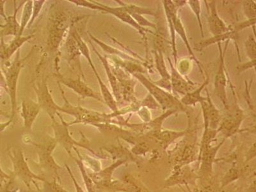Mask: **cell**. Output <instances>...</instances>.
<instances>
[{
    "label": "cell",
    "mask_w": 256,
    "mask_h": 192,
    "mask_svg": "<svg viewBox=\"0 0 256 192\" xmlns=\"http://www.w3.org/2000/svg\"><path fill=\"white\" fill-rule=\"evenodd\" d=\"M31 56V52L24 58H20V50L16 54L14 60L12 63L4 64V67L2 68L6 78V91L10 96L11 102V110H12V118L14 116L17 108V86L18 78L24 64L26 59Z\"/></svg>",
    "instance_id": "obj_1"
},
{
    "label": "cell",
    "mask_w": 256,
    "mask_h": 192,
    "mask_svg": "<svg viewBox=\"0 0 256 192\" xmlns=\"http://www.w3.org/2000/svg\"><path fill=\"white\" fill-rule=\"evenodd\" d=\"M132 75L148 89L150 94L158 102L164 110L169 109H177L178 110L179 109H184V105L180 104V100L174 96L150 82L142 73L134 72Z\"/></svg>",
    "instance_id": "obj_2"
},
{
    "label": "cell",
    "mask_w": 256,
    "mask_h": 192,
    "mask_svg": "<svg viewBox=\"0 0 256 192\" xmlns=\"http://www.w3.org/2000/svg\"><path fill=\"white\" fill-rule=\"evenodd\" d=\"M50 26L48 46L52 51H56L60 46L66 30L72 24H70V16L64 10H56L50 18Z\"/></svg>",
    "instance_id": "obj_3"
},
{
    "label": "cell",
    "mask_w": 256,
    "mask_h": 192,
    "mask_svg": "<svg viewBox=\"0 0 256 192\" xmlns=\"http://www.w3.org/2000/svg\"><path fill=\"white\" fill-rule=\"evenodd\" d=\"M72 4H76V6H84V8L93 9V10H98L104 11V12H108L110 14L116 16L118 19L126 22L130 26L134 27L137 31L143 36L144 38H146V33L147 32L150 33H153L152 32L148 30V29L142 28L138 24H136V20L132 19V18L129 14L126 12L122 6L120 8H110V6H104V4H100L95 1H84V0H70V1Z\"/></svg>",
    "instance_id": "obj_4"
},
{
    "label": "cell",
    "mask_w": 256,
    "mask_h": 192,
    "mask_svg": "<svg viewBox=\"0 0 256 192\" xmlns=\"http://www.w3.org/2000/svg\"><path fill=\"white\" fill-rule=\"evenodd\" d=\"M230 40H226L225 48L222 50V48L221 42L218 43V47L219 52H220V56H219V64L218 70H217L216 74V78H214V92L219 99L221 100L225 108L227 110H228V100L227 97V92H226V86L228 84L227 74H226V68L225 65V54L227 51L228 43Z\"/></svg>",
    "instance_id": "obj_5"
},
{
    "label": "cell",
    "mask_w": 256,
    "mask_h": 192,
    "mask_svg": "<svg viewBox=\"0 0 256 192\" xmlns=\"http://www.w3.org/2000/svg\"><path fill=\"white\" fill-rule=\"evenodd\" d=\"M33 88L38 96V104L40 108L44 110L52 118L54 114L60 110V107L58 106L52 99L51 94L47 84V78H42L40 82L36 81L32 84Z\"/></svg>",
    "instance_id": "obj_6"
},
{
    "label": "cell",
    "mask_w": 256,
    "mask_h": 192,
    "mask_svg": "<svg viewBox=\"0 0 256 192\" xmlns=\"http://www.w3.org/2000/svg\"><path fill=\"white\" fill-rule=\"evenodd\" d=\"M58 84L64 100V104L62 106L60 107V112H65L66 114L76 116L77 121L92 120H102V118H109L110 116L106 115V114H100L97 112L83 108V107L80 106H74V105L70 104L64 95L63 89L58 82Z\"/></svg>",
    "instance_id": "obj_7"
},
{
    "label": "cell",
    "mask_w": 256,
    "mask_h": 192,
    "mask_svg": "<svg viewBox=\"0 0 256 192\" xmlns=\"http://www.w3.org/2000/svg\"><path fill=\"white\" fill-rule=\"evenodd\" d=\"M56 76L59 83L63 84L64 86H68V88L72 89L74 92L81 96L82 98H94V99L99 100V102H104L100 94L95 92L81 79L75 80L64 77L58 70H57Z\"/></svg>",
    "instance_id": "obj_8"
},
{
    "label": "cell",
    "mask_w": 256,
    "mask_h": 192,
    "mask_svg": "<svg viewBox=\"0 0 256 192\" xmlns=\"http://www.w3.org/2000/svg\"><path fill=\"white\" fill-rule=\"evenodd\" d=\"M111 68L120 84L122 99L125 102H136L134 96V86L136 83V80L132 79L128 75V73L126 72L122 68L118 66Z\"/></svg>",
    "instance_id": "obj_9"
},
{
    "label": "cell",
    "mask_w": 256,
    "mask_h": 192,
    "mask_svg": "<svg viewBox=\"0 0 256 192\" xmlns=\"http://www.w3.org/2000/svg\"><path fill=\"white\" fill-rule=\"evenodd\" d=\"M205 2L208 10V26L212 35H220L232 30L233 28L228 26L219 16L217 12L216 2L211 1L210 3H207L206 1Z\"/></svg>",
    "instance_id": "obj_10"
},
{
    "label": "cell",
    "mask_w": 256,
    "mask_h": 192,
    "mask_svg": "<svg viewBox=\"0 0 256 192\" xmlns=\"http://www.w3.org/2000/svg\"><path fill=\"white\" fill-rule=\"evenodd\" d=\"M34 34L27 36H16L9 44L4 42V38H1L0 42V60L4 64L9 63L11 56L16 52L20 50V48L29 40L34 38ZM3 64V65H4Z\"/></svg>",
    "instance_id": "obj_11"
},
{
    "label": "cell",
    "mask_w": 256,
    "mask_h": 192,
    "mask_svg": "<svg viewBox=\"0 0 256 192\" xmlns=\"http://www.w3.org/2000/svg\"><path fill=\"white\" fill-rule=\"evenodd\" d=\"M168 60L171 68L170 84L173 92L185 95L186 94L193 90L195 84L192 83L189 80H186L182 76V74L178 72L177 68L173 65L172 61L169 57H168Z\"/></svg>",
    "instance_id": "obj_12"
},
{
    "label": "cell",
    "mask_w": 256,
    "mask_h": 192,
    "mask_svg": "<svg viewBox=\"0 0 256 192\" xmlns=\"http://www.w3.org/2000/svg\"><path fill=\"white\" fill-rule=\"evenodd\" d=\"M206 90L207 93L206 100L200 102L205 124L206 126H210L212 128H216L220 120V111L216 108V105L212 102L207 89Z\"/></svg>",
    "instance_id": "obj_13"
},
{
    "label": "cell",
    "mask_w": 256,
    "mask_h": 192,
    "mask_svg": "<svg viewBox=\"0 0 256 192\" xmlns=\"http://www.w3.org/2000/svg\"><path fill=\"white\" fill-rule=\"evenodd\" d=\"M82 54H83L86 58V60H88L89 65L92 68L94 73L95 76L97 78L98 83L100 84V90H102V100H104V104H106L107 106H108L112 111L114 112H116L118 110V104H116V100L115 98H114L113 95L112 94L110 91L109 90L106 84L102 81L99 74H98L97 70H96L95 66L94 65L92 60H91L90 51L86 50V51L83 52Z\"/></svg>",
    "instance_id": "obj_14"
},
{
    "label": "cell",
    "mask_w": 256,
    "mask_h": 192,
    "mask_svg": "<svg viewBox=\"0 0 256 192\" xmlns=\"http://www.w3.org/2000/svg\"><path fill=\"white\" fill-rule=\"evenodd\" d=\"M154 54L156 68L162 78L159 81L154 82L153 83L166 91H171L172 86H171L170 84V74H169L166 63H164L163 52L154 50Z\"/></svg>",
    "instance_id": "obj_15"
},
{
    "label": "cell",
    "mask_w": 256,
    "mask_h": 192,
    "mask_svg": "<svg viewBox=\"0 0 256 192\" xmlns=\"http://www.w3.org/2000/svg\"><path fill=\"white\" fill-rule=\"evenodd\" d=\"M163 2L164 12L166 16L170 27V34H171V45H172V50L174 57L175 66L177 65V49H176V32L174 30V18L178 16V9L174 4L170 0H164Z\"/></svg>",
    "instance_id": "obj_16"
},
{
    "label": "cell",
    "mask_w": 256,
    "mask_h": 192,
    "mask_svg": "<svg viewBox=\"0 0 256 192\" xmlns=\"http://www.w3.org/2000/svg\"><path fill=\"white\" fill-rule=\"evenodd\" d=\"M90 45L92 46L93 51L99 57L100 60L102 61V65L104 66V70L106 72L107 76H108L109 83L110 84L112 91H113L114 95L115 96L116 102H120L121 100H122V96H121L120 94V84H118V80L116 79L115 74H114L113 72H112L107 56H100V52H98V50H96L92 42H90Z\"/></svg>",
    "instance_id": "obj_17"
},
{
    "label": "cell",
    "mask_w": 256,
    "mask_h": 192,
    "mask_svg": "<svg viewBox=\"0 0 256 192\" xmlns=\"http://www.w3.org/2000/svg\"><path fill=\"white\" fill-rule=\"evenodd\" d=\"M22 4H24V3L20 4L17 8L16 1H14V14L8 17V19L6 20V24H0V28H2L1 31H0V36L1 38L8 36H18L20 30V24H18L16 16H17L18 10H20Z\"/></svg>",
    "instance_id": "obj_18"
},
{
    "label": "cell",
    "mask_w": 256,
    "mask_h": 192,
    "mask_svg": "<svg viewBox=\"0 0 256 192\" xmlns=\"http://www.w3.org/2000/svg\"><path fill=\"white\" fill-rule=\"evenodd\" d=\"M210 78L207 75V78L198 88L186 94L180 100V104L185 106H194L198 102L200 104L203 100H206V97L201 95V92L209 84Z\"/></svg>",
    "instance_id": "obj_19"
},
{
    "label": "cell",
    "mask_w": 256,
    "mask_h": 192,
    "mask_svg": "<svg viewBox=\"0 0 256 192\" xmlns=\"http://www.w3.org/2000/svg\"><path fill=\"white\" fill-rule=\"evenodd\" d=\"M40 109L38 102L30 99L24 100L22 104V116L24 118L25 124L31 125L40 113Z\"/></svg>",
    "instance_id": "obj_20"
},
{
    "label": "cell",
    "mask_w": 256,
    "mask_h": 192,
    "mask_svg": "<svg viewBox=\"0 0 256 192\" xmlns=\"http://www.w3.org/2000/svg\"><path fill=\"white\" fill-rule=\"evenodd\" d=\"M236 38H237V32L232 30L227 32V33L214 36L211 38H208L207 40H202L196 43L195 46H194V50L196 52H200L205 49L206 48L214 44V43L218 44V43L223 42V41L236 40Z\"/></svg>",
    "instance_id": "obj_21"
},
{
    "label": "cell",
    "mask_w": 256,
    "mask_h": 192,
    "mask_svg": "<svg viewBox=\"0 0 256 192\" xmlns=\"http://www.w3.org/2000/svg\"><path fill=\"white\" fill-rule=\"evenodd\" d=\"M66 51L68 56V62H75L76 67L81 70V64H80V56H81V52L80 51L78 46L75 38L72 34H70L66 42Z\"/></svg>",
    "instance_id": "obj_22"
},
{
    "label": "cell",
    "mask_w": 256,
    "mask_h": 192,
    "mask_svg": "<svg viewBox=\"0 0 256 192\" xmlns=\"http://www.w3.org/2000/svg\"><path fill=\"white\" fill-rule=\"evenodd\" d=\"M174 26L175 32L180 36L182 40L184 41V44L186 45L190 54L193 57L194 60H195L196 65H198V68H200L201 74L203 75V70H202V68H201L200 62L198 60V59L196 58V57L193 52V50L192 49L191 46L190 44L188 42V38H187L186 32H185L184 24H182V20H180L179 16H176V17L174 18Z\"/></svg>",
    "instance_id": "obj_23"
},
{
    "label": "cell",
    "mask_w": 256,
    "mask_h": 192,
    "mask_svg": "<svg viewBox=\"0 0 256 192\" xmlns=\"http://www.w3.org/2000/svg\"><path fill=\"white\" fill-rule=\"evenodd\" d=\"M33 4L34 1H32V0L26 1L24 4V10H22V20H20V30L18 36H22L25 28L28 26L29 22H30L32 12H33Z\"/></svg>",
    "instance_id": "obj_24"
},
{
    "label": "cell",
    "mask_w": 256,
    "mask_h": 192,
    "mask_svg": "<svg viewBox=\"0 0 256 192\" xmlns=\"http://www.w3.org/2000/svg\"><path fill=\"white\" fill-rule=\"evenodd\" d=\"M116 2H118L120 6H122L126 12L129 14L130 15L134 14L142 16H156V13L154 12V10H152V9L141 8V6H136V4H126L121 1H116Z\"/></svg>",
    "instance_id": "obj_25"
},
{
    "label": "cell",
    "mask_w": 256,
    "mask_h": 192,
    "mask_svg": "<svg viewBox=\"0 0 256 192\" xmlns=\"http://www.w3.org/2000/svg\"><path fill=\"white\" fill-rule=\"evenodd\" d=\"M89 36L90 38H92V40L94 41L98 45H100V47L102 48V50H104L105 52H106L107 54H116V56H120V58H122L125 59V60H130L131 61H136L134 59H132L131 56H127L126 54H124V52H121L120 50L116 49V48H112L110 46L105 43L102 42V41H100L98 40L97 38H96L95 36H94L92 34L88 33Z\"/></svg>",
    "instance_id": "obj_26"
},
{
    "label": "cell",
    "mask_w": 256,
    "mask_h": 192,
    "mask_svg": "<svg viewBox=\"0 0 256 192\" xmlns=\"http://www.w3.org/2000/svg\"><path fill=\"white\" fill-rule=\"evenodd\" d=\"M244 49L246 56L250 60H256V41L254 34L248 36V40L244 42Z\"/></svg>",
    "instance_id": "obj_27"
},
{
    "label": "cell",
    "mask_w": 256,
    "mask_h": 192,
    "mask_svg": "<svg viewBox=\"0 0 256 192\" xmlns=\"http://www.w3.org/2000/svg\"><path fill=\"white\" fill-rule=\"evenodd\" d=\"M187 2H188L187 4H188V6H190L192 10L193 11L194 14L196 16V20H198V25H200V27L201 36H202V38H204V31H203L202 20H201L200 17V2L198 1V0H189V1Z\"/></svg>",
    "instance_id": "obj_28"
},
{
    "label": "cell",
    "mask_w": 256,
    "mask_h": 192,
    "mask_svg": "<svg viewBox=\"0 0 256 192\" xmlns=\"http://www.w3.org/2000/svg\"><path fill=\"white\" fill-rule=\"evenodd\" d=\"M244 12L248 20L256 19V6L253 0H246L243 2Z\"/></svg>",
    "instance_id": "obj_29"
},
{
    "label": "cell",
    "mask_w": 256,
    "mask_h": 192,
    "mask_svg": "<svg viewBox=\"0 0 256 192\" xmlns=\"http://www.w3.org/2000/svg\"><path fill=\"white\" fill-rule=\"evenodd\" d=\"M130 16H132V19L136 20V24L142 27V28H144V27H150V28H154L157 30L156 25L146 19V18L144 17V16L134 14Z\"/></svg>",
    "instance_id": "obj_30"
},
{
    "label": "cell",
    "mask_w": 256,
    "mask_h": 192,
    "mask_svg": "<svg viewBox=\"0 0 256 192\" xmlns=\"http://www.w3.org/2000/svg\"><path fill=\"white\" fill-rule=\"evenodd\" d=\"M140 107H145L148 109L156 110L161 108L158 102L154 100V98L150 94L146 96L142 102H140Z\"/></svg>",
    "instance_id": "obj_31"
},
{
    "label": "cell",
    "mask_w": 256,
    "mask_h": 192,
    "mask_svg": "<svg viewBox=\"0 0 256 192\" xmlns=\"http://www.w3.org/2000/svg\"><path fill=\"white\" fill-rule=\"evenodd\" d=\"M45 0H38V1H34L33 4V12H32V16L30 22H29L28 26L30 27L34 24V20L38 17V14L42 9L43 6L45 4Z\"/></svg>",
    "instance_id": "obj_32"
},
{
    "label": "cell",
    "mask_w": 256,
    "mask_h": 192,
    "mask_svg": "<svg viewBox=\"0 0 256 192\" xmlns=\"http://www.w3.org/2000/svg\"><path fill=\"white\" fill-rule=\"evenodd\" d=\"M256 24V19L253 20H248L246 22H240L235 26L234 28H233L236 32L248 28V27H252L255 26Z\"/></svg>",
    "instance_id": "obj_33"
},
{
    "label": "cell",
    "mask_w": 256,
    "mask_h": 192,
    "mask_svg": "<svg viewBox=\"0 0 256 192\" xmlns=\"http://www.w3.org/2000/svg\"><path fill=\"white\" fill-rule=\"evenodd\" d=\"M256 61V60H250L248 62L240 64V65L236 67V72L238 74H240V73L246 72V70H250V68H255Z\"/></svg>",
    "instance_id": "obj_34"
},
{
    "label": "cell",
    "mask_w": 256,
    "mask_h": 192,
    "mask_svg": "<svg viewBox=\"0 0 256 192\" xmlns=\"http://www.w3.org/2000/svg\"><path fill=\"white\" fill-rule=\"evenodd\" d=\"M6 2V1H4V0H0V16L3 17L4 20H6L8 19V16H6V12H4V8Z\"/></svg>",
    "instance_id": "obj_35"
},
{
    "label": "cell",
    "mask_w": 256,
    "mask_h": 192,
    "mask_svg": "<svg viewBox=\"0 0 256 192\" xmlns=\"http://www.w3.org/2000/svg\"><path fill=\"white\" fill-rule=\"evenodd\" d=\"M0 84H2L4 88L6 90V78H4L1 66H0Z\"/></svg>",
    "instance_id": "obj_36"
},
{
    "label": "cell",
    "mask_w": 256,
    "mask_h": 192,
    "mask_svg": "<svg viewBox=\"0 0 256 192\" xmlns=\"http://www.w3.org/2000/svg\"><path fill=\"white\" fill-rule=\"evenodd\" d=\"M173 3L174 4L175 6H177L178 8L180 6H184V4H186V1H172Z\"/></svg>",
    "instance_id": "obj_37"
},
{
    "label": "cell",
    "mask_w": 256,
    "mask_h": 192,
    "mask_svg": "<svg viewBox=\"0 0 256 192\" xmlns=\"http://www.w3.org/2000/svg\"><path fill=\"white\" fill-rule=\"evenodd\" d=\"M0 115H6V112L3 111V110H2L1 108H0Z\"/></svg>",
    "instance_id": "obj_38"
}]
</instances>
